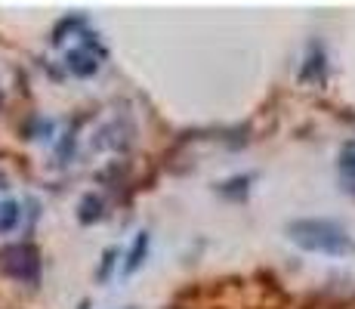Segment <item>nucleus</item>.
<instances>
[{
  "label": "nucleus",
  "mask_w": 355,
  "mask_h": 309,
  "mask_svg": "<svg viewBox=\"0 0 355 309\" xmlns=\"http://www.w3.org/2000/svg\"><path fill=\"white\" fill-rule=\"evenodd\" d=\"M288 238L309 253H327V257H346L355 251L352 235L340 223L324 217H306L288 223Z\"/></svg>",
  "instance_id": "1"
},
{
  "label": "nucleus",
  "mask_w": 355,
  "mask_h": 309,
  "mask_svg": "<svg viewBox=\"0 0 355 309\" xmlns=\"http://www.w3.org/2000/svg\"><path fill=\"white\" fill-rule=\"evenodd\" d=\"M0 269L6 272L10 278L16 281H37V272H40V260H37V251L31 244H19V247H10L3 251L0 257Z\"/></svg>",
  "instance_id": "2"
},
{
  "label": "nucleus",
  "mask_w": 355,
  "mask_h": 309,
  "mask_svg": "<svg viewBox=\"0 0 355 309\" xmlns=\"http://www.w3.org/2000/svg\"><path fill=\"white\" fill-rule=\"evenodd\" d=\"M102 56H105V53H93L90 44L74 47V50L65 53V68H68V74H74V78H93L102 65Z\"/></svg>",
  "instance_id": "3"
},
{
  "label": "nucleus",
  "mask_w": 355,
  "mask_h": 309,
  "mask_svg": "<svg viewBox=\"0 0 355 309\" xmlns=\"http://www.w3.org/2000/svg\"><path fill=\"white\" fill-rule=\"evenodd\" d=\"M146 253H148V232H139V235H136V242H133V247H130V253H127V263H124L127 276H133V272L146 263Z\"/></svg>",
  "instance_id": "4"
},
{
  "label": "nucleus",
  "mask_w": 355,
  "mask_h": 309,
  "mask_svg": "<svg viewBox=\"0 0 355 309\" xmlns=\"http://www.w3.org/2000/svg\"><path fill=\"white\" fill-rule=\"evenodd\" d=\"M19 219H22V208H19V201H0V232H12L19 226Z\"/></svg>",
  "instance_id": "5"
},
{
  "label": "nucleus",
  "mask_w": 355,
  "mask_h": 309,
  "mask_svg": "<svg viewBox=\"0 0 355 309\" xmlns=\"http://www.w3.org/2000/svg\"><path fill=\"white\" fill-rule=\"evenodd\" d=\"M78 210H80L78 214L80 223H96V219H102V198L99 195H84Z\"/></svg>",
  "instance_id": "6"
},
{
  "label": "nucleus",
  "mask_w": 355,
  "mask_h": 309,
  "mask_svg": "<svg viewBox=\"0 0 355 309\" xmlns=\"http://www.w3.org/2000/svg\"><path fill=\"white\" fill-rule=\"evenodd\" d=\"M114 257H118V247H108V251L102 253V266H99V272H96V278H99V281H105V278H108V269L114 266Z\"/></svg>",
  "instance_id": "7"
}]
</instances>
